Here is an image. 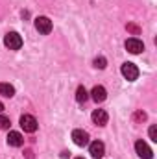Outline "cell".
Returning <instances> with one entry per match:
<instances>
[{"label": "cell", "instance_id": "cell-19", "mask_svg": "<svg viewBox=\"0 0 157 159\" xmlns=\"http://www.w3.org/2000/svg\"><path fill=\"white\" fill-rule=\"evenodd\" d=\"M2 111H4V104L0 102V113H2Z\"/></svg>", "mask_w": 157, "mask_h": 159}, {"label": "cell", "instance_id": "cell-9", "mask_svg": "<svg viewBox=\"0 0 157 159\" xmlns=\"http://www.w3.org/2000/svg\"><path fill=\"white\" fill-rule=\"evenodd\" d=\"M72 141L78 146H85V144H89V133L83 131V129H74L72 131Z\"/></svg>", "mask_w": 157, "mask_h": 159}, {"label": "cell", "instance_id": "cell-7", "mask_svg": "<svg viewBox=\"0 0 157 159\" xmlns=\"http://www.w3.org/2000/svg\"><path fill=\"white\" fill-rule=\"evenodd\" d=\"M89 152H91V156L92 157H104L105 156V146H104V143L102 141H94V143H91V146H89Z\"/></svg>", "mask_w": 157, "mask_h": 159}, {"label": "cell", "instance_id": "cell-11", "mask_svg": "<svg viewBox=\"0 0 157 159\" xmlns=\"http://www.w3.org/2000/svg\"><path fill=\"white\" fill-rule=\"evenodd\" d=\"M7 144L19 148V146L24 144V139H22V135H20L19 131H9V133H7Z\"/></svg>", "mask_w": 157, "mask_h": 159}, {"label": "cell", "instance_id": "cell-1", "mask_svg": "<svg viewBox=\"0 0 157 159\" xmlns=\"http://www.w3.org/2000/svg\"><path fill=\"white\" fill-rule=\"evenodd\" d=\"M4 44H6L9 50H19V48L22 46V37H20L17 32H9V34H6V37H4Z\"/></svg>", "mask_w": 157, "mask_h": 159}, {"label": "cell", "instance_id": "cell-2", "mask_svg": "<svg viewBox=\"0 0 157 159\" xmlns=\"http://www.w3.org/2000/svg\"><path fill=\"white\" fill-rule=\"evenodd\" d=\"M20 126H22V129L28 131V133H34V131H37V128H39L37 119L32 117V115H22V117H20Z\"/></svg>", "mask_w": 157, "mask_h": 159}, {"label": "cell", "instance_id": "cell-20", "mask_svg": "<svg viewBox=\"0 0 157 159\" xmlns=\"http://www.w3.org/2000/svg\"><path fill=\"white\" fill-rule=\"evenodd\" d=\"M76 159H83V157H76Z\"/></svg>", "mask_w": 157, "mask_h": 159}, {"label": "cell", "instance_id": "cell-16", "mask_svg": "<svg viewBox=\"0 0 157 159\" xmlns=\"http://www.w3.org/2000/svg\"><path fill=\"white\" fill-rule=\"evenodd\" d=\"M148 133H150V139H152L154 143H157V126H150Z\"/></svg>", "mask_w": 157, "mask_h": 159}, {"label": "cell", "instance_id": "cell-12", "mask_svg": "<svg viewBox=\"0 0 157 159\" xmlns=\"http://www.w3.org/2000/svg\"><path fill=\"white\" fill-rule=\"evenodd\" d=\"M0 94L2 96H7V98H11L13 94H15V87L13 85H9V83H0Z\"/></svg>", "mask_w": 157, "mask_h": 159}, {"label": "cell", "instance_id": "cell-18", "mask_svg": "<svg viewBox=\"0 0 157 159\" xmlns=\"http://www.w3.org/2000/svg\"><path fill=\"white\" fill-rule=\"evenodd\" d=\"M26 157H28V159H34V156H32V150H28V152H26Z\"/></svg>", "mask_w": 157, "mask_h": 159}, {"label": "cell", "instance_id": "cell-5", "mask_svg": "<svg viewBox=\"0 0 157 159\" xmlns=\"http://www.w3.org/2000/svg\"><path fill=\"white\" fill-rule=\"evenodd\" d=\"M135 152H137V156L141 159H152L154 157L152 148H150L144 141H137V143H135Z\"/></svg>", "mask_w": 157, "mask_h": 159}, {"label": "cell", "instance_id": "cell-17", "mask_svg": "<svg viewBox=\"0 0 157 159\" xmlns=\"http://www.w3.org/2000/svg\"><path fill=\"white\" fill-rule=\"evenodd\" d=\"M128 30H131V32H135V34H139V28H137V26H133V24H129V26H128Z\"/></svg>", "mask_w": 157, "mask_h": 159}, {"label": "cell", "instance_id": "cell-8", "mask_svg": "<svg viewBox=\"0 0 157 159\" xmlns=\"http://www.w3.org/2000/svg\"><path fill=\"white\" fill-rule=\"evenodd\" d=\"M91 119H92L94 124H98V126H105L107 120H109V115H107V111H104V109H94L92 115H91Z\"/></svg>", "mask_w": 157, "mask_h": 159}, {"label": "cell", "instance_id": "cell-14", "mask_svg": "<svg viewBox=\"0 0 157 159\" xmlns=\"http://www.w3.org/2000/svg\"><path fill=\"white\" fill-rule=\"evenodd\" d=\"M105 65H107V61H105L104 56H100V57L94 59V67H96V69H105Z\"/></svg>", "mask_w": 157, "mask_h": 159}, {"label": "cell", "instance_id": "cell-3", "mask_svg": "<svg viewBox=\"0 0 157 159\" xmlns=\"http://www.w3.org/2000/svg\"><path fill=\"white\" fill-rule=\"evenodd\" d=\"M120 70H122V76L128 80V81H135V80L139 78V69L133 63H124Z\"/></svg>", "mask_w": 157, "mask_h": 159}, {"label": "cell", "instance_id": "cell-15", "mask_svg": "<svg viewBox=\"0 0 157 159\" xmlns=\"http://www.w3.org/2000/svg\"><path fill=\"white\" fill-rule=\"evenodd\" d=\"M11 126V120L7 119V117H4V115H0V128L2 129H7Z\"/></svg>", "mask_w": 157, "mask_h": 159}, {"label": "cell", "instance_id": "cell-13", "mask_svg": "<svg viewBox=\"0 0 157 159\" xmlns=\"http://www.w3.org/2000/svg\"><path fill=\"white\" fill-rule=\"evenodd\" d=\"M87 98H89V93H87V89H85L83 85H79L78 91H76V100H78L79 104H85V102H87Z\"/></svg>", "mask_w": 157, "mask_h": 159}, {"label": "cell", "instance_id": "cell-6", "mask_svg": "<svg viewBox=\"0 0 157 159\" xmlns=\"http://www.w3.org/2000/svg\"><path fill=\"white\" fill-rule=\"evenodd\" d=\"M126 50H128V52H131V54H141V52L144 50V44H142V41H141V39L131 37V39L126 41Z\"/></svg>", "mask_w": 157, "mask_h": 159}, {"label": "cell", "instance_id": "cell-10", "mask_svg": "<svg viewBox=\"0 0 157 159\" xmlns=\"http://www.w3.org/2000/svg\"><path fill=\"white\" fill-rule=\"evenodd\" d=\"M91 96H92V100H94L96 104H100V102H104V100L107 98V91H105V87H102V85H96V87H92V91H91Z\"/></svg>", "mask_w": 157, "mask_h": 159}, {"label": "cell", "instance_id": "cell-4", "mask_svg": "<svg viewBox=\"0 0 157 159\" xmlns=\"http://www.w3.org/2000/svg\"><path fill=\"white\" fill-rule=\"evenodd\" d=\"M35 30L43 35H48L52 32V20L48 17H37L35 19Z\"/></svg>", "mask_w": 157, "mask_h": 159}]
</instances>
